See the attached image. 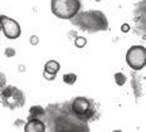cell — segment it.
<instances>
[{"label": "cell", "instance_id": "1", "mask_svg": "<svg viewBox=\"0 0 146 132\" xmlns=\"http://www.w3.org/2000/svg\"><path fill=\"white\" fill-rule=\"evenodd\" d=\"M74 24H77L81 29L86 32H98V30L107 29V19L105 14L97 10H91L86 13H81L76 17Z\"/></svg>", "mask_w": 146, "mask_h": 132}, {"label": "cell", "instance_id": "2", "mask_svg": "<svg viewBox=\"0 0 146 132\" xmlns=\"http://www.w3.org/2000/svg\"><path fill=\"white\" fill-rule=\"evenodd\" d=\"M50 9L57 18L69 20L78 15L81 4L80 0H52Z\"/></svg>", "mask_w": 146, "mask_h": 132}, {"label": "cell", "instance_id": "3", "mask_svg": "<svg viewBox=\"0 0 146 132\" xmlns=\"http://www.w3.org/2000/svg\"><path fill=\"white\" fill-rule=\"evenodd\" d=\"M126 63L133 70H141L146 66V48L142 45H132L126 53Z\"/></svg>", "mask_w": 146, "mask_h": 132}, {"label": "cell", "instance_id": "4", "mask_svg": "<svg viewBox=\"0 0 146 132\" xmlns=\"http://www.w3.org/2000/svg\"><path fill=\"white\" fill-rule=\"evenodd\" d=\"M1 98H3V103L5 104L7 107L11 108L14 102V108L17 107H22L24 103V94L23 92L18 88L13 87V86H9V87L4 88L1 92Z\"/></svg>", "mask_w": 146, "mask_h": 132}, {"label": "cell", "instance_id": "5", "mask_svg": "<svg viewBox=\"0 0 146 132\" xmlns=\"http://www.w3.org/2000/svg\"><path fill=\"white\" fill-rule=\"evenodd\" d=\"M0 23H1V30L3 34L7 36L10 40L18 39L22 34V28H20L19 23L17 20L11 19L7 15H1L0 17Z\"/></svg>", "mask_w": 146, "mask_h": 132}, {"label": "cell", "instance_id": "6", "mask_svg": "<svg viewBox=\"0 0 146 132\" xmlns=\"http://www.w3.org/2000/svg\"><path fill=\"white\" fill-rule=\"evenodd\" d=\"M72 112L78 117H84L88 115V112H93L91 109V102L86 97H77L74 98L72 103Z\"/></svg>", "mask_w": 146, "mask_h": 132}, {"label": "cell", "instance_id": "7", "mask_svg": "<svg viewBox=\"0 0 146 132\" xmlns=\"http://www.w3.org/2000/svg\"><path fill=\"white\" fill-rule=\"evenodd\" d=\"M25 132H45V125L39 118H29L24 127Z\"/></svg>", "mask_w": 146, "mask_h": 132}, {"label": "cell", "instance_id": "8", "mask_svg": "<svg viewBox=\"0 0 146 132\" xmlns=\"http://www.w3.org/2000/svg\"><path fill=\"white\" fill-rule=\"evenodd\" d=\"M59 69H60V64L57 62V60L50 59V60H48V62L44 64V72L49 73V74L57 76V73L59 72Z\"/></svg>", "mask_w": 146, "mask_h": 132}, {"label": "cell", "instance_id": "9", "mask_svg": "<svg viewBox=\"0 0 146 132\" xmlns=\"http://www.w3.org/2000/svg\"><path fill=\"white\" fill-rule=\"evenodd\" d=\"M45 115V111L43 107L40 106H33L30 107V111H29V118H38L42 117V116Z\"/></svg>", "mask_w": 146, "mask_h": 132}, {"label": "cell", "instance_id": "10", "mask_svg": "<svg viewBox=\"0 0 146 132\" xmlns=\"http://www.w3.org/2000/svg\"><path fill=\"white\" fill-rule=\"evenodd\" d=\"M76 81H77V74H74V73H66V74H63V82H64L66 84H74Z\"/></svg>", "mask_w": 146, "mask_h": 132}, {"label": "cell", "instance_id": "11", "mask_svg": "<svg viewBox=\"0 0 146 132\" xmlns=\"http://www.w3.org/2000/svg\"><path fill=\"white\" fill-rule=\"evenodd\" d=\"M126 81H127V78L122 72L115 73V83H116L117 86H123L125 83H126Z\"/></svg>", "mask_w": 146, "mask_h": 132}, {"label": "cell", "instance_id": "12", "mask_svg": "<svg viewBox=\"0 0 146 132\" xmlns=\"http://www.w3.org/2000/svg\"><path fill=\"white\" fill-rule=\"evenodd\" d=\"M87 44V39L84 36H76L74 39V45L77 48H84Z\"/></svg>", "mask_w": 146, "mask_h": 132}, {"label": "cell", "instance_id": "13", "mask_svg": "<svg viewBox=\"0 0 146 132\" xmlns=\"http://www.w3.org/2000/svg\"><path fill=\"white\" fill-rule=\"evenodd\" d=\"M5 56L7 57H14L15 56V50L13 48H7L5 49Z\"/></svg>", "mask_w": 146, "mask_h": 132}, {"label": "cell", "instance_id": "14", "mask_svg": "<svg viewBox=\"0 0 146 132\" xmlns=\"http://www.w3.org/2000/svg\"><path fill=\"white\" fill-rule=\"evenodd\" d=\"M43 77L45 79H48V81H54V79H56V76L49 74V73H47V72H43Z\"/></svg>", "mask_w": 146, "mask_h": 132}, {"label": "cell", "instance_id": "15", "mask_svg": "<svg viewBox=\"0 0 146 132\" xmlns=\"http://www.w3.org/2000/svg\"><path fill=\"white\" fill-rule=\"evenodd\" d=\"M39 43V38L36 35H32L30 36V44L32 45H36Z\"/></svg>", "mask_w": 146, "mask_h": 132}, {"label": "cell", "instance_id": "16", "mask_svg": "<svg viewBox=\"0 0 146 132\" xmlns=\"http://www.w3.org/2000/svg\"><path fill=\"white\" fill-rule=\"evenodd\" d=\"M121 30H122L123 33H127V32H129V30H130V27H129V24H126V23H125V24H122V27H121Z\"/></svg>", "mask_w": 146, "mask_h": 132}, {"label": "cell", "instance_id": "17", "mask_svg": "<svg viewBox=\"0 0 146 132\" xmlns=\"http://www.w3.org/2000/svg\"><path fill=\"white\" fill-rule=\"evenodd\" d=\"M112 132H122L121 130H115V131H112Z\"/></svg>", "mask_w": 146, "mask_h": 132}, {"label": "cell", "instance_id": "18", "mask_svg": "<svg viewBox=\"0 0 146 132\" xmlns=\"http://www.w3.org/2000/svg\"><path fill=\"white\" fill-rule=\"evenodd\" d=\"M96 1H101V0H96Z\"/></svg>", "mask_w": 146, "mask_h": 132}]
</instances>
